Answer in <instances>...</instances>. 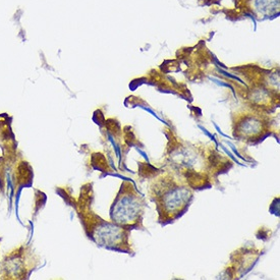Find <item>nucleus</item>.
Instances as JSON below:
<instances>
[{
  "instance_id": "nucleus-1",
  "label": "nucleus",
  "mask_w": 280,
  "mask_h": 280,
  "mask_svg": "<svg viewBox=\"0 0 280 280\" xmlns=\"http://www.w3.org/2000/svg\"><path fill=\"white\" fill-rule=\"evenodd\" d=\"M149 195L162 224L182 216L194 198V190L172 171H163L151 181Z\"/></svg>"
},
{
  "instance_id": "nucleus-2",
  "label": "nucleus",
  "mask_w": 280,
  "mask_h": 280,
  "mask_svg": "<svg viewBox=\"0 0 280 280\" xmlns=\"http://www.w3.org/2000/svg\"><path fill=\"white\" fill-rule=\"evenodd\" d=\"M145 209V198L133 183L125 181L111 206L110 218L114 224L127 231L138 229L143 227Z\"/></svg>"
},
{
  "instance_id": "nucleus-3",
  "label": "nucleus",
  "mask_w": 280,
  "mask_h": 280,
  "mask_svg": "<svg viewBox=\"0 0 280 280\" xmlns=\"http://www.w3.org/2000/svg\"><path fill=\"white\" fill-rule=\"evenodd\" d=\"M269 121L262 116L246 113L233 121V135L242 142L255 143L269 134Z\"/></svg>"
},
{
  "instance_id": "nucleus-4",
  "label": "nucleus",
  "mask_w": 280,
  "mask_h": 280,
  "mask_svg": "<svg viewBox=\"0 0 280 280\" xmlns=\"http://www.w3.org/2000/svg\"><path fill=\"white\" fill-rule=\"evenodd\" d=\"M0 271H1V264H0Z\"/></svg>"
}]
</instances>
